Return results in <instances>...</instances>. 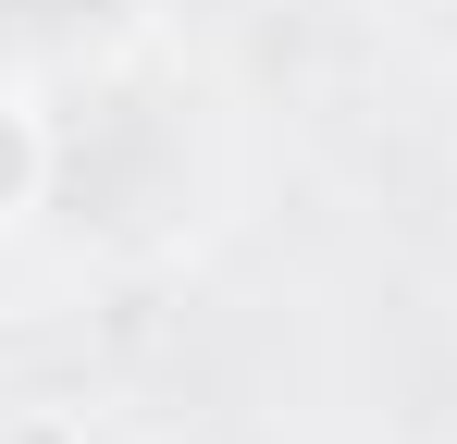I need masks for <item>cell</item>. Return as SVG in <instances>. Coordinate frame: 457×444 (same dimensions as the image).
Listing matches in <instances>:
<instances>
[{
  "label": "cell",
  "instance_id": "6da1fadb",
  "mask_svg": "<svg viewBox=\"0 0 457 444\" xmlns=\"http://www.w3.org/2000/svg\"><path fill=\"white\" fill-rule=\"evenodd\" d=\"M37 185H50V124L0 86V222L12 210H37Z\"/></svg>",
  "mask_w": 457,
  "mask_h": 444
}]
</instances>
